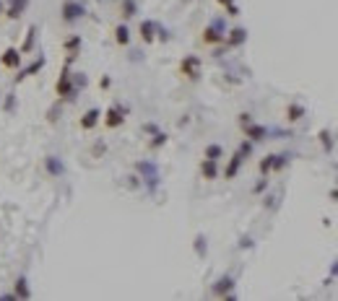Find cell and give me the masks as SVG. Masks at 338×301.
<instances>
[{
    "instance_id": "1",
    "label": "cell",
    "mask_w": 338,
    "mask_h": 301,
    "mask_svg": "<svg viewBox=\"0 0 338 301\" xmlns=\"http://www.w3.org/2000/svg\"><path fill=\"white\" fill-rule=\"evenodd\" d=\"M83 13H86V8H83V3H78V0H65L63 3V21L65 24H73V21L83 18Z\"/></svg>"
},
{
    "instance_id": "2",
    "label": "cell",
    "mask_w": 338,
    "mask_h": 301,
    "mask_svg": "<svg viewBox=\"0 0 338 301\" xmlns=\"http://www.w3.org/2000/svg\"><path fill=\"white\" fill-rule=\"evenodd\" d=\"M21 50H16V47H6L3 50V55H0V65L3 68H8V70H18L21 68Z\"/></svg>"
},
{
    "instance_id": "3",
    "label": "cell",
    "mask_w": 338,
    "mask_h": 301,
    "mask_svg": "<svg viewBox=\"0 0 338 301\" xmlns=\"http://www.w3.org/2000/svg\"><path fill=\"white\" fill-rule=\"evenodd\" d=\"M179 73H182L185 78H190V81H195L200 76V60L195 55H188L182 62H179Z\"/></svg>"
},
{
    "instance_id": "4",
    "label": "cell",
    "mask_w": 338,
    "mask_h": 301,
    "mask_svg": "<svg viewBox=\"0 0 338 301\" xmlns=\"http://www.w3.org/2000/svg\"><path fill=\"white\" fill-rule=\"evenodd\" d=\"M55 91H57L60 99L76 96V89H73V83H71V73H68V68L63 70V76H60V81H57V86H55Z\"/></svg>"
},
{
    "instance_id": "5",
    "label": "cell",
    "mask_w": 338,
    "mask_h": 301,
    "mask_svg": "<svg viewBox=\"0 0 338 301\" xmlns=\"http://www.w3.org/2000/svg\"><path fill=\"white\" fill-rule=\"evenodd\" d=\"M203 42H206V45L224 42V24H221V21H213L211 26H206V31H203Z\"/></svg>"
},
{
    "instance_id": "6",
    "label": "cell",
    "mask_w": 338,
    "mask_h": 301,
    "mask_svg": "<svg viewBox=\"0 0 338 301\" xmlns=\"http://www.w3.org/2000/svg\"><path fill=\"white\" fill-rule=\"evenodd\" d=\"M104 122H107V127H120L125 122V109H122V106H109Z\"/></svg>"
},
{
    "instance_id": "7",
    "label": "cell",
    "mask_w": 338,
    "mask_h": 301,
    "mask_svg": "<svg viewBox=\"0 0 338 301\" xmlns=\"http://www.w3.org/2000/svg\"><path fill=\"white\" fill-rule=\"evenodd\" d=\"M138 171H141V174H146V182H148V187L153 190L156 182H159V169H156L153 164H138Z\"/></svg>"
},
{
    "instance_id": "8",
    "label": "cell",
    "mask_w": 338,
    "mask_h": 301,
    "mask_svg": "<svg viewBox=\"0 0 338 301\" xmlns=\"http://www.w3.org/2000/svg\"><path fill=\"white\" fill-rule=\"evenodd\" d=\"M242 161H244V154H242V150H237V154L232 156V161H229V166H227V171H224V177L234 179L237 171H239V166H242Z\"/></svg>"
},
{
    "instance_id": "9",
    "label": "cell",
    "mask_w": 338,
    "mask_h": 301,
    "mask_svg": "<svg viewBox=\"0 0 338 301\" xmlns=\"http://www.w3.org/2000/svg\"><path fill=\"white\" fill-rule=\"evenodd\" d=\"M26 6H29V0H8V8H6V16L8 18H18L21 13L26 11Z\"/></svg>"
},
{
    "instance_id": "10",
    "label": "cell",
    "mask_w": 338,
    "mask_h": 301,
    "mask_svg": "<svg viewBox=\"0 0 338 301\" xmlns=\"http://www.w3.org/2000/svg\"><path fill=\"white\" fill-rule=\"evenodd\" d=\"M156 29H159V26H156V21H141V39L143 42H153L156 39Z\"/></svg>"
},
{
    "instance_id": "11",
    "label": "cell",
    "mask_w": 338,
    "mask_h": 301,
    "mask_svg": "<svg viewBox=\"0 0 338 301\" xmlns=\"http://www.w3.org/2000/svg\"><path fill=\"white\" fill-rule=\"evenodd\" d=\"M244 133H247V138L250 140H263L265 135H268V127H263V125H244Z\"/></svg>"
},
{
    "instance_id": "12",
    "label": "cell",
    "mask_w": 338,
    "mask_h": 301,
    "mask_svg": "<svg viewBox=\"0 0 338 301\" xmlns=\"http://www.w3.org/2000/svg\"><path fill=\"white\" fill-rule=\"evenodd\" d=\"M200 174L206 177V179H216V177H219V166H216V161H213V159H203V164H200Z\"/></svg>"
},
{
    "instance_id": "13",
    "label": "cell",
    "mask_w": 338,
    "mask_h": 301,
    "mask_svg": "<svg viewBox=\"0 0 338 301\" xmlns=\"http://www.w3.org/2000/svg\"><path fill=\"white\" fill-rule=\"evenodd\" d=\"M99 117H102V112H99V109H88V112L81 117V127H83V130H91V127H97Z\"/></svg>"
},
{
    "instance_id": "14",
    "label": "cell",
    "mask_w": 338,
    "mask_h": 301,
    "mask_svg": "<svg viewBox=\"0 0 338 301\" xmlns=\"http://www.w3.org/2000/svg\"><path fill=\"white\" fill-rule=\"evenodd\" d=\"M232 286H234V281H232L229 275H224L221 281H216V286H213V293H216V296H229Z\"/></svg>"
},
{
    "instance_id": "15",
    "label": "cell",
    "mask_w": 338,
    "mask_h": 301,
    "mask_svg": "<svg viewBox=\"0 0 338 301\" xmlns=\"http://www.w3.org/2000/svg\"><path fill=\"white\" fill-rule=\"evenodd\" d=\"M13 298H29L32 296V291H29V286H26V278H18L16 281V293H11Z\"/></svg>"
},
{
    "instance_id": "16",
    "label": "cell",
    "mask_w": 338,
    "mask_h": 301,
    "mask_svg": "<svg viewBox=\"0 0 338 301\" xmlns=\"http://www.w3.org/2000/svg\"><path fill=\"white\" fill-rule=\"evenodd\" d=\"M244 39H247V31H244V29H232V31H229V39H227V45H229V47H237V45H242Z\"/></svg>"
},
{
    "instance_id": "17",
    "label": "cell",
    "mask_w": 338,
    "mask_h": 301,
    "mask_svg": "<svg viewBox=\"0 0 338 301\" xmlns=\"http://www.w3.org/2000/svg\"><path fill=\"white\" fill-rule=\"evenodd\" d=\"M302 115H304V106H299V104H289V106H286V117H289V122L302 120Z\"/></svg>"
},
{
    "instance_id": "18",
    "label": "cell",
    "mask_w": 338,
    "mask_h": 301,
    "mask_svg": "<svg viewBox=\"0 0 338 301\" xmlns=\"http://www.w3.org/2000/svg\"><path fill=\"white\" fill-rule=\"evenodd\" d=\"M34 42H37V29L32 26V29L26 31V42H24V47H21V55H29V52L34 50Z\"/></svg>"
},
{
    "instance_id": "19",
    "label": "cell",
    "mask_w": 338,
    "mask_h": 301,
    "mask_svg": "<svg viewBox=\"0 0 338 301\" xmlns=\"http://www.w3.org/2000/svg\"><path fill=\"white\" fill-rule=\"evenodd\" d=\"M115 42H117V45H128V42H130V31H128V26L125 24H120L117 29H115Z\"/></svg>"
},
{
    "instance_id": "20",
    "label": "cell",
    "mask_w": 338,
    "mask_h": 301,
    "mask_svg": "<svg viewBox=\"0 0 338 301\" xmlns=\"http://www.w3.org/2000/svg\"><path fill=\"white\" fill-rule=\"evenodd\" d=\"M42 68H44V60L39 57V60L34 62V65H32V68H26V70H21V76H16V81H24V78H29V76H34L37 70H42Z\"/></svg>"
},
{
    "instance_id": "21",
    "label": "cell",
    "mask_w": 338,
    "mask_h": 301,
    "mask_svg": "<svg viewBox=\"0 0 338 301\" xmlns=\"http://www.w3.org/2000/svg\"><path fill=\"white\" fill-rule=\"evenodd\" d=\"M221 154H224V148H221L219 143H211V145L206 148V159H213V161H219V159H221Z\"/></svg>"
},
{
    "instance_id": "22",
    "label": "cell",
    "mask_w": 338,
    "mask_h": 301,
    "mask_svg": "<svg viewBox=\"0 0 338 301\" xmlns=\"http://www.w3.org/2000/svg\"><path fill=\"white\" fill-rule=\"evenodd\" d=\"M138 6H135V0H122V18H133Z\"/></svg>"
},
{
    "instance_id": "23",
    "label": "cell",
    "mask_w": 338,
    "mask_h": 301,
    "mask_svg": "<svg viewBox=\"0 0 338 301\" xmlns=\"http://www.w3.org/2000/svg\"><path fill=\"white\" fill-rule=\"evenodd\" d=\"M78 47H81V36H71V39L65 42V50L71 52V57H76V50Z\"/></svg>"
},
{
    "instance_id": "24",
    "label": "cell",
    "mask_w": 338,
    "mask_h": 301,
    "mask_svg": "<svg viewBox=\"0 0 338 301\" xmlns=\"http://www.w3.org/2000/svg\"><path fill=\"white\" fill-rule=\"evenodd\" d=\"M260 171H263V174H268V171H273V156H265V159L260 161Z\"/></svg>"
},
{
    "instance_id": "25",
    "label": "cell",
    "mask_w": 338,
    "mask_h": 301,
    "mask_svg": "<svg viewBox=\"0 0 338 301\" xmlns=\"http://www.w3.org/2000/svg\"><path fill=\"white\" fill-rule=\"evenodd\" d=\"M47 169L52 171V174H63V164H60L57 159H50V161H47Z\"/></svg>"
},
{
    "instance_id": "26",
    "label": "cell",
    "mask_w": 338,
    "mask_h": 301,
    "mask_svg": "<svg viewBox=\"0 0 338 301\" xmlns=\"http://www.w3.org/2000/svg\"><path fill=\"white\" fill-rule=\"evenodd\" d=\"M320 143H323V148H325V150H330V148H333V140H330L328 130H320Z\"/></svg>"
},
{
    "instance_id": "27",
    "label": "cell",
    "mask_w": 338,
    "mask_h": 301,
    "mask_svg": "<svg viewBox=\"0 0 338 301\" xmlns=\"http://www.w3.org/2000/svg\"><path fill=\"white\" fill-rule=\"evenodd\" d=\"M164 143H167V135H164V133H156L153 140H151V148H159V145H164Z\"/></svg>"
},
{
    "instance_id": "28",
    "label": "cell",
    "mask_w": 338,
    "mask_h": 301,
    "mask_svg": "<svg viewBox=\"0 0 338 301\" xmlns=\"http://www.w3.org/2000/svg\"><path fill=\"white\" fill-rule=\"evenodd\" d=\"M195 249L203 254V252H206V244H203V236H198V239H195Z\"/></svg>"
},
{
    "instance_id": "29",
    "label": "cell",
    "mask_w": 338,
    "mask_h": 301,
    "mask_svg": "<svg viewBox=\"0 0 338 301\" xmlns=\"http://www.w3.org/2000/svg\"><path fill=\"white\" fill-rule=\"evenodd\" d=\"M227 13H229V16H239V8L232 3V6H227Z\"/></svg>"
},
{
    "instance_id": "30",
    "label": "cell",
    "mask_w": 338,
    "mask_h": 301,
    "mask_svg": "<svg viewBox=\"0 0 338 301\" xmlns=\"http://www.w3.org/2000/svg\"><path fill=\"white\" fill-rule=\"evenodd\" d=\"M234 0H219V6H232Z\"/></svg>"
},
{
    "instance_id": "31",
    "label": "cell",
    "mask_w": 338,
    "mask_h": 301,
    "mask_svg": "<svg viewBox=\"0 0 338 301\" xmlns=\"http://www.w3.org/2000/svg\"><path fill=\"white\" fill-rule=\"evenodd\" d=\"M330 275H338V260H335V265H333V270H330Z\"/></svg>"
},
{
    "instance_id": "32",
    "label": "cell",
    "mask_w": 338,
    "mask_h": 301,
    "mask_svg": "<svg viewBox=\"0 0 338 301\" xmlns=\"http://www.w3.org/2000/svg\"><path fill=\"white\" fill-rule=\"evenodd\" d=\"M330 198H333V200H338V190H333V192H330Z\"/></svg>"
},
{
    "instance_id": "33",
    "label": "cell",
    "mask_w": 338,
    "mask_h": 301,
    "mask_svg": "<svg viewBox=\"0 0 338 301\" xmlns=\"http://www.w3.org/2000/svg\"><path fill=\"white\" fill-rule=\"evenodd\" d=\"M0 13H6V8H3V3H0Z\"/></svg>"
}]
</instances>
